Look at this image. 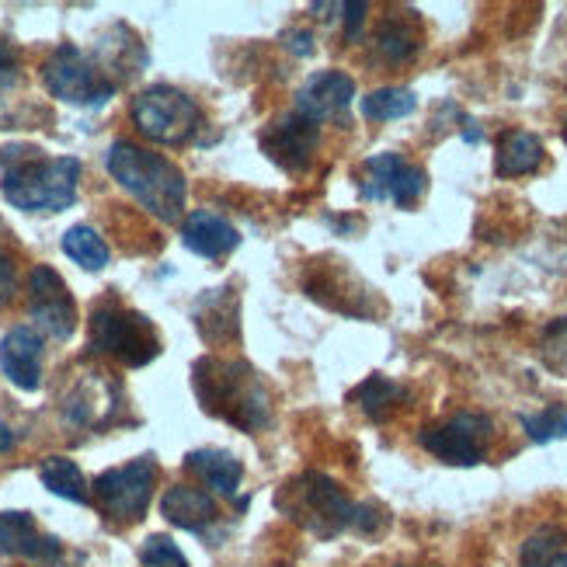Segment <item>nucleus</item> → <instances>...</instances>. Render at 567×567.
Segmentation results:
<instances>
[{
  "label": "nucleus",
  "instance_id": "10",
  "mask_svg": "<svg viewBox=\"0 0 567 567\" xmlns=\"http://www.w3.org/2000/svg\"><path fill=\"white\" fill-rule=\"evenodd\" d=\"M32 289V303L29 313L35 320V328L53 338V341H66L78 328V303L66 289V282L60 279V272L53 265H35V272L29 279Z\"/></svg>",
  "mask_w": 567,
  "mask_h": 567
},
{
  "label": "nucleus",
  "instance_id": "36",
  "mask_svg": "<svg viewBox=\"0 0 567 567\" xmlns=\"http://www.w3.org/2000/svg\"><path fill=\"white\" fill-rule=\"evenodd\" d=\"M463 126H466V130H463V140H466V143H481V140H484V133H481V126H477V122L463 118Z\"/></svg>",
  "mask_w": 567,
  "mask_h": 567
},
{
  "label": "nucleus",
  "instance_id": "19",
  "mask_svg": "<svg viewBox=\"0 0 567 567\" xmlns=\"http://www.w3.org/2000/svg\"><path fill=\"white\" fill-rule=\"evenodd\" d=\"M185 466L195 477H203V484H209L227 498L237 495V487L244 481V463L227 450H195L185 456Z\"/></svg>",
  "mask_w": 567,
  "mask_h": 567
},
{
  "label": "nucleus",
  "instance_id": "1",
  "mask_svg": "<svg viewBox=\"0 0 567 567\" xmlns=\"http://www.w3.org/2000/svg\"><path fill=\"white\" fill-rule=\"evenodd\" d=\"M81 161L45 157L35 146L0 151V192L21 213H63L78 199Z\"/></svg>",
  "mask_w": 567,
  "mask_h": 567
},
{
  "label": "nucleus",
  "instance_id": "8",
  "mask_svg": "<svg viewBox=\"0 0 567 567\" xmlns=\"http://www.w3.org/2000/svg\"><path fill=\"white\" fill-rule=\"evenodd\" d=\"M157 484V463L151 456H140L126 466L97 474L94 481V498L102 512L115 523H140L154 498Z\"/></svg>",
  "mask_w": 567,
  "mask_h": 567
},
{
  "label": "nucleus",
  "instance_id": "31",
  "mask_svg": "<svg viewBox=\"0 0 567 567\" xmlns=\"http://www.w3.org/2000/svg\"><path fill=\"white\" fill-rule=\"evenodd\" d=\"M386 526V512L377 508V505H355V515H352V529L359 533H380Z\"/></svg>",
  "mask_w": 567,
  "mask_h": 567
},
{
  "label": "nucleus",
  "instance_id": "16",
  "mask_svg": "<svg viewBox=\"0 0 567 567\" xmlns=\"http://www.w3.org/2000/svg\"><path fill=\"white\" fill-rule=\"evenodd\" d=\"M195 324H199V334L206 341L227 344L237 341L240 334V300L234 286H219L209 289L199 303H195Z\"/></svg>",
  "mask_w": 567,
  "mask_h": 567
},
{
  "label": "nucleus",
  "instance_id": "6",
  "mask_svg": "<svg viewBox=\"0 0 567 567\" xmlns=\"http://www.w3.org/2000/svg\"><path fill=\"white\" fill-rule=\"evenodd\" d=\"M133 122L146 140H154L161 146H182L199 133L203 109L195 105V97H188L185 91L171 84H157L136 94Z\"/></svg>",
  "mask_w": 567,
  "mask_h": 567
},
{
  "label": "nucleus",
  "instance_id": "25",
  "mask_svg": "<svg viewBox=\"0 0 567 567\" xmlns=\"http://www.w3.org/2000/svg\"><path fill=\"white\" fill-rule=\"evenodd\" d=\"M63 255L70 261H78L81 268H87V272H102V268L109 265V244L102 240V234L91 230V227H70L63 234Z\"/></svg>",
  "mask_w": 567,
  "mask_h": 567
},
{
  "label": "nucleus",
  "instance_id": "20",
  "mask_svg": "<svg viewBox=\"0 0 567 567\" xmlns=\"http://www.w3.org/2000/svg\"><path fill=\"white\" fill-rule=\"evenodd\" d=\"M377 49L386 63H408L417 49H422V24L417 18L408 11V14H390L383 18V24L377 29Z\"/></svg>",
  "mask_w": 567,
  "mask_h": 567
},
{
  "label": "nucleus",
  "instance_id": "12",
  "mask_svg": "<svg viewBox=\"0 0 567 567\" xmlns=\"http://www.w3.org/2000/svg\"><path fill=\"white\" fill-rule=\"evenodd\" d=\"M352 97H355V81L349 73H338V70H324L310 78L300 94H296V109L303 118L310 122H328V118H341L344 112L352 109Z\"/></svg>",
  "mask_w": 567,
  "mask_h": 567
},
{
  "label": "nucleus",
  "instance_id": "3",
  "mask_svg": "<svg viewBox=\"0 0 567 567\" xmlns=\"http://www.w3.org/2000/svg\"><path fill=\"white\" fill-rule=\"evenodd\" d=\"M192 386L203 411L224 417V422L244 432H258L261 425H268V414H272L268 393L248 362L206 355L192 369Z\"/></svg>",
  "mask_w": 567,
  "mask_h": 567
},
{
  "label": "nucleus",
  "instance_id": "23",
  "mask_svg": "<svg viewBox=\"0 0 567 567\" xmlns=\"http://www.w3.org/2000/svg\"><path fill=\"white\" fill-rule=\"evenodd\" d=\"M39 477L42 484L53 491L56 498H66V502H78V505H87V481L81 474V466L66 460V456H49L42 466H39Z\"/></svg>",
  "mask_w": 567,
  "mask_h": 567
},
{
  "label": "nucleus",
  "instance_id": "4",
  "mask_svg": "<svg viewBox=\"0 0 567 567\" xmlns=\"http://www.w3.org/2000/svg\"><path fill=\"white\" fill-rule=\"evenodd\" d=\"M276 505L296 526H303L307 533H313L320 539H334L338 533H344L352 526V515H355V505L341 491V484L331 481L328 474H317V471L292 477L279 491Z\"/></svg>",
  "mask_w": 567,
  "mask_h": 567
},
{
  "label": "nucleus",
  "instance_id": "33",
  "mask_svg": "<svg viewBox=\"0 0 567 567\" xmlns=\"http://www.w3.org/2000/svg\"><path fill=\"white\" fill-rule=\"evenodd\" d=\"M341 11H344V39L355 42V39H359V32H362V21H365L369 4H362V0H355V4H341Z\"/></svg>",
  "mask_w": 567,
  "mask_h": 567
},
{
  "label": "nucleus",
  "instance_id": "13",
  "mask_svg": "<svg viewBox=\"0 0 567 567\" xmlns=\"http://www.w3.org/2000/svg\"><path fill=\"white\" fill-rule=\"evenodd\" d=\"M182 244L192 255L216 261V258H227L230 251L240 248V234L230 219H224L219 213L195 209L185 216V224H182Z\"/></svg>",
  "mask_w": 567,
  "mask_h": 567
},
{
  "label": "nucleus",
  "instance_id": "27",
  "mask_svg": "<svg viewBox=\"0 0 567 567\" xmlns=\"http://www.w3.org/2000/svg\"><path fill=\"white\" fill-rule=\"evenodd\" d=\"M519 422H523L529 442H536V446L567 439V404H554V408L539 411V414H523Z\"/></svg>",
  "mask_w": 567,
  "mask_h": 567
},
{
  "label": "nucleus",
  "instance_id": "38",
  "mask_svg": "<svg viewBox=\"0 0 567 567\" xmlns=\"http://www.w3.org/2000/svg\"><path fill=\"white\" fill-rule=\"evenodd\" d=\"M564 136H567V122H564Z\"/></svg>",
  "mask_w": 567,
  "mask_h": 567
},
{
  "label": "nucleus",
  "instance_id": "2",
  "mask_svg": "<svg viewBox=\"0 0 567 567\" xmlns=\"http://www.w3.org/2000/svg\"><path fill=\"white\" fill-rule=\"evenodd\" d=\"M109 175L126 188L133 199L154 213L161 224H178L185 216V199H188V182L178 164L167 157L136 146L130 140H115L109 146Z\"/></svg>",
  "mask_w": 567,
  "mask_h": 567
},
{
  "label": "nucleus",
  "instance_id": "26",
  "mask_svg": "<svg viewBox=\"0 0 567 567\" xmlns=\"http://www.w3.org/2000/svg\"><path fill=\"white\" fill-rule=\"evenodd\" d=\"M417 109V97L408 87H380L362 97V115L373 122H390V118H408Z\"/></svg>",
  "mask_w": 567,
  "mask_h": 567
},
{
  "label": "nucleus",
  "instance_id": "22",
  "mask_svg": "<svg viewBox=\"0 0 567 567\" xmlns=\"http://www.w3.org/2000/svg\"><path fill=\"white\" fill-rule=\"evenodd\" d=\"M404 157L401 154H393V151H386V154H373L365 164H362V185H359V192H362V199L365 203H386L390 199V192H393V185H398V175L404 171Z\"/></svg>",
  "mask_w": 567,
  "mask_h": 567
},
{
  "label": "nucleus",
  "instance_id": "35",
  "mask_svg": "<svg viewBox=\"0 0 567 567\" xmlns=\"http://www.w3.org/2000/svg\"><path fill=\"white\" fill-rule=\"evenodd\" d=\"M282 42L292 49L296 56H310V53H313V35H310V32H303V29L286 32V35H282Z\"/></svg>",
  "mask_w": 567,
  "mask_h": 567
},
{
  "label": "nucleus",
  "instance_id": "7",
  "mask_svg": "<svg viewBox=\"0 0 567 567\" xmlns=\"http://www.w3.org/2000/svg\"><path fill=\"white\" fill-rule=\"evenodd\" d=\"M42 81L49 94L66 105H105L115 94V81L105 66H97L91 56H84L78 45H60L42 66Z\"/></svg>",
  "mask_w": 567,
  "mask_h": 567
},
{
  "label": "nucleus",
  "instance_id": "17",
  "mask_svg": "<svg viewBox=\"0 0 567 567\" xmlns=\"http://www.w3.org/2000/svg\"><path fill=\"white\" fill-rule=\"evenodd\" d=\"M161 515L171 526H178L185 533H203L209 523H216L219 512H216V502H213L209 491L188 487V484H175L171 491H164Z\"/></svg>",
  "mask_w": 567,
  "mask_h": 567
},
{
  "label": "nucleus",
  "instance_id": "32",
  "mask_svg": "<svg viewBox=\"0 0 567 567\" xmlns=\"http://www.w3.org/2000/svg\"><path fill=\"white\" fill-rule=\"evenodd\" d=\"M18 49L0 35V91L4 87H11L14 81H18Z\"/></svg>",
  "mask_w": 567,
  "mask_h": 567
},
{
  "label": "nucleus",
  "instance_id": "11",
  "mask_svg": "<svg viewBox=\"0 0 567 567\" xmlns=\"http://www.w3.org/2000/svg\"><path fill=\"white\" fill-rule=\"evenodd\" d=\"M320 143V126L310 118H303L300 112H289L282 118H276L272 126L261 133V151L265 157L279 164L289 175L296 171H307Z\"/></svg>",
  "mask_w": 567,
  "mask_h": 567
},
{
  "label": "nucleus",
  "instance_id": "30",
  "mask_svg": "<svg viewBox=\"0 0 567 567\" xmlns=\"http://www.w3.org/2000/svg\"><path fill=\"white\" fill-rule=\"evenodd\" d=\"M544 359L557 373H567V317L554 320L544 334Z\"/></svg>",
  "mask_w": 567,
  "mask_h": 567
},
{
  "label": "nucleus",
  "instance_id": "5",
  "mask_svg": "<svg viewBox=\"0 0 567 567\" xmlns=\"http://www.w3.org/2000/svg\"><path fill=\"white\" fill-rule=\"evenodd\" d=\"M91 349L136 369L161 355V334L143 313L118 303H102L91 313Z\"/></svg>",
  "mask_w": 567,
  "mask_h": 567
},
{
  "label": "nucleus",
  "instance_id": "21",
  "mask_svg": "<svg viewBox=\"0 0 567 567\" xmlns=\"http://www.w3.org/2000/svg\"><path fill=\"white\" fill-rule=\"evenodd\" d=\"M352 404H359L373 422H383V417L398 408L401 401H408V390L401 383H393L390 377L383 373H373V377H365L355 390H352Z\"/></svg>",
  "mask_w": 567,
  "mask_h": 567
},
{
  "label": "nucleus",
  "instance_id": "37",
  "mask_svg": "<svg viewBox=\"0 0 567 567\" xmlns=\"http://www.w3.org/2000/svg\"><path fill=\"white\" fill-rule=\"evenodd\" d=\"M14 446V432L8 425H0V453H8Z\"/></svg>",
  "mask_w": 567,
  "mask_h": 567
},
{
  "label": "nucleus",
  "instance_id": "28",
  "mask_svg": "<svg viewBox=\"0 0 567 567\" xmlns=\"http://www.w3.org/2000/svg\"><path fill=\"white\" fill-rule=\"evenodd\" d=\"M140 564L143 567H192L171 536H151V539H146L143 550H140Z\"/></svg>",
  "mask_w": 567,
  "mask_h": 567
},
{
  "label": "nucleus",
  "instance_id": "34",
  "mask_svg": "<svg viewBox=\"0 0 567 567\" xmlns=\"http://www.w3.org/2000/svg\"><path fill=\"white\" fill-rule=\"evenodd\" d=\"M14 296V258L0 248V307Z\"/></svg>",
  "mask_w": 567,
  "mask_h": 567
},
{
  "label": "nucleus",
  "instance_id": "14",
  "mask_svg": "<svg viewBox=\"0 0 567 567\" xmlns=\"http://www.w3.org/2000/svg\"><path fill=\"white\" fill-rule=\"evenodd\" d=\"M0 369L18 390H39L42 383V334L35 328H14L0 341Z\"/></svg>",
  "mask_w": 567,
  "mask_h": 567
},
{
  "label": "nucleus",
  "instance_id": "29",
  "mask_svg": "<svg viewBox=\"0 0 567 567\" xmlns=\"http://www.w3.org/2000/svg\"><path fill=\"white\" fill-rule=\"evenodd\" d=\"M425 188H429L425 171L414 167V164H404V171L398 175V185H393V192H390V203H398L401 209H408V206H414L417 199H422Z\"/></svg>",
  "mask_w": 567,
  "mask_h": 567
},
{
  "label": "nucleus",
  "instance_id": "24",
  "mask_svg": "<svg viewBox=\"0 0 567 567\" xmlns=\"http://www.w3.org/2000/svg\"><path fill=\"white\" fill-rule=\"evenodd\" d=\"M519 567H567V533L560 526H539L523 544Z\"/></svg>",
  "mask_w": 567,
  "mask_h": 567
},
{
  "label": "nucleus",
  "instance_id": "15",
  "mask_svg": "<svg viewBox=\"0 0 567 567\" xmlns=\"http://www.w3.org/2000/svg\"><path fill=\"white\" fill-rule=\"evenodd\" d=\"M0 554L29 557V560H56L63 554L56 536H42L29 512H0Z\"/></svg>",
  "mask_w": 567,
  "mask_h": 567
},
{
  "label": "nucleus",
  "instance_id": "9",
  "mask_svg": "<svg viewBox=\"0 0 567 567\" xmlns=\"http://www.w3.org/2000/svg\"><path fill=\"white\" fill-rule=\"evenodd\" d=\"M491 432H495V425H491L487 414L460 411L450 417V422L422 429L417 442H422L435 460L450 463V466H477L487 456Z\"/></svg>",
  "mask_w": 567,
  "mask_h": 567
},
{
  "label": "nucleus",
  "instance_id": "18",
  "mask_svg": "<svg viewBox=\"0 0 567 567\" xmlns=\"http://www.w3.org/2000/svg\"><path fill=\"white\" fill-rule=\"evenodd\" d=\"M544 164V143L529 130H508L498 140V154H495V171L498 178H523Z\"/></svg>",
  "mask_w": 567,
  "mask_h": 567
}]
</instances>
